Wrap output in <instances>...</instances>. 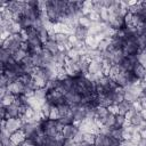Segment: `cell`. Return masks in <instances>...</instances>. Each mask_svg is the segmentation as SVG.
<instances>
[{
	"label": "cell",
	"mask_w": 146,
	"mask_h": 146,
	"mask_svg": "<svg viewBox=\"0 0 146 146\" xmlns=\"http://www.w3.org/2000/svg\"><path fill=\"white\" fill-rule=\"evenodd\" d=\"M139 50V47L137 44V40H136V35H127V38L124 39L123 42V47H122V51L124 54V56H130V55H136Z\"/></svg>",
	"instance_id": "obj_1"
},
{
	"label": "cell",
	"mask_w": 146,
	"mask_h": 146,
	"mask_svg": "<svg viewBox=\"0 0 146 146\" xmlns=\"http://www.w3.org/2000/svg\"><path fill=\"white\" fill-rule=\"evenodd\" d=\"M46 100L47 103H49L52 106H59L62 104L66 103V98L64 95H62L58 90L54 89V90H49L47 96H46Z\"/></svg>",
	"instance_id": "obj_2"
},
{
	"label": "cell",
	"mask_w": 146,
	"mask_h": 146,
	"mask_svg": "<svg viewBox=\"0 0 146 146\" xmlns=\"http://www.w3.org/2000/svg\"><path fill=\"white\" fill-rule=\"evenodd\" d=\"M23 121L19 119V117H10V119H6L5 121V128L10 132H15L19 129L23 128Z\"/></svg>",
	"instance_id": "obj_3"
},
{
	"label": "cell",
	"mask_w": 146,
	"mask_h": 146,
	"mask_svg": "<svg viewBox=\"0 0 146 146\" xmlns=\"http://www.w3.org/2000/svg\"><path fill=\"white\" fill-rule=\"evenodd\" d=\"M7 89H8V92H9V94H11V95H14V96H21V95L24 94L25 86H24L22 82H19L18 80H16L15 82L10 83V84L7 87Z\"/></svg>",
	"instance_id": "obj_4"
},
{
	"label": "cell",
	"mask_w": 146,
	"mask_h": 146,
	"mask_svg": "<svg viewBox=\"0 0 146 146\" xmlns=\"http://www.w3.org/2000/svg\"><path fill=\"white\" fill-rule=\"evenodd\" d=\"M26 133L24 132L23 129H19L15 132H13L10 135V141L15 145V146H19L21 144H23L25 140H26Z\"/></svg>",
	"instance_id": "obj_5"
},
{
	"label": "cell",
	"mask_w": 146,
	"mask_h": 146,
	"mask_svg": "<svg viewBox=\"0 0 146 146\" xmlns=\"http://www.w3.org/2000/svg\"><path fill=\"white\" fill-rule=\"evenodd\" d=\"M137 63V56L136 55H130L124 57V59L121 62L120 66L123 71H132L133 65Z\"/></svg>",
	"instance_id": "obj_6"
},
{
	"label": "cell",
	"mask_w": 146,
	"mask_h": 146,
	"mask_svg": "<svg viewBox=\"0 0 146 146\" xmlns=\"http://www.w3.org/2000/svg\"><path fill=\"white\" fill-rule=\"evenodd\" d=\"M79 131V128L75 127L73 123L72 124H67L64 125L62 129V135L65 139H73V137L75 136V133Z\"/></svg>",
	"instance_id": "obj_7"
},
{
	"label": "cell",
	"mask_w": 146,
	"mask_h": 146,
	"mask_svg": "<svg viewBox=\"0 0 146 146\" xmlns=\"http://www.w3.org/2000/svg\"><path fill=\"white\" fill-rule=\"evenodd\" d=\"M107 24L112 29H114V30H120V29H123V26H124V18L123 17H116L114 15H111L110 21H108Z\"/></svg>",
	"instance_id": "obj_8"
},
{
	"label": "cell",
	"mask_w": 146,
	"mask_h": 146,
	"mask_svg": "<svg viewBox=\"0 0 146 146\" xmlns=\"http://www.w3.org/2000/svg\"><path fill=\"white\" fill-rule=\"evenodd\" d=\"M7 114H6V119H10V117H19L21 116V106L16 105V104H11L9 106L6 107Z\"/></svg>",
	"instance_id": "obj_9"
},
{
	"label": "cell",
	"mask_w": 146,
	"mask_h": 146,
	"mask_svg": "<svg viewBox=\"0 0 146 146\" xmlns=\"http://www.w3.org/2000/svg\"><path fill=\"white\" fill-rule=\"evenodd\" d=\"M112 52V57H111V64L112 65H120L121 62L124 59V54L122 51V49H115Z\"/></svg>",
	"instance_id": "obj_10"
},
{
	"label": "cell",
	"mask_w": 146,
	"mask_h": 146,
	"mask_svg": "<svg viewBox=\"0 0 146 146\" xmlns=\"http://www.w3.org/2000/svg\"><path fill=\"white\" fill-rule=\"evenodd\" d=\"M73 34L76 36V39H78L79 41H84V40H86V38L89 35V30H88V29H86V27H82V26L78 25V26L75 27V30H74V33H73Z\"/></svg>",
	"instance_id": "obj_11"
},
{
	"label": "cell",
	"mask_w": 146,
	"mask_h": 146,
	"mask_svg": "<svg viewBox=\"0 0 146 146\" xmlns=\"http://www.w3.org/2000/svg\"><path fill=\"white\" fill-rule=\"evenodd\" d=\"M113 80H114V82H115L119 87H122V88H124V87H127L128 84H130L129 81H128V79H127L125 71H122L121 73H119Z\"/></svg>",
	"instance_id": "obj_12"
},
{
	"label": "cell",
	"mask_w": 146,
	"mask_h": 146,
	"mask_svg": "<svg viewBox=\"0 0 146 146\" xmlns=\"http://www.w3.org/2000/svg\"><path fill=\"white\" fill-rule=\"evenodd\" d=\"M42 48L44 50H48L49 52H51L52 55L59 52V48H58V43L56 41H52V40H48L46 43L42 44Z\"/></svg>",
	"instance_id": "obj_13"
},
{
	"label": "cell",
	"mask_w": 146,
	"mask_h": 146,
	"mask_svg": "<svg viewBox=\"0 0 146 146\" xmlns=\"http://www.w3.org/2000/svg\"><path fill=\"white\" fill-rule=\"evenodd\" d=\"M102 72V63L100 62H97L95 59H92L90 63H89V66H88V73L89 74H98Z\"/></svg>",
	"instance_id": "obj_14"
},
{
	"label": "cell",
	"mask_w": 146,
	"mask_h": 146,
	"mask_svg": "<svg viewBox=\"0 0 146 146\" xmlns=\"http://www.w3.org/2000/svg\"><path fill=\"white\" fill-rule=\"evenodd\" d=\"M132 73L136 75V78H137V79L143 80V78H144V76H145V74H146V68H145L141 64H139V63L137 62V63L133 65Z\"/></svg>",
	"instance_id": "obj_15"
},
{
	"label": "cell",
	"mask_w": 146,
	"mask_h": 146,
	"mask_svg": "<svg viewBox=\"0 0 146 146\" xmlns=\"http://www.w3.org/2000/svg\"><path fill=\"white\" fill-rule=\"evenodd\" d=\"M84 44L86 47H88L89 49H97L98 47V41L96 40V36L92 35V34H89L86 40H84Z\"/></svg>",
	"instance_id": "obj_16"
},
{
	"label": "cell",
	"mask_w": 146,
	"mask_h": 146,
	"mask_svg": "<svg viewBox=\"0 0 146 146\" xmlns=\"http://www.w3.org/2000/svg\"><path fill=\"white\" fill-rule=\"evenodd\" d=\"M100 121H102L103 125H105V127H107V128H113V127H115V115H113V114H108V115H106L105 117H102Z\"/></svg>",
	"instance_id": "obj_17"
},
{
	"label": "cell",
	"mask_w": 146,
	"mask_h": 146,
	"mask_svg": "<svg viewBox=\"0 0 146 146\" xmlns=\"http://www.w3.org/2000/svg\"><path fill=\"white\" fill-rule=\"evenodd\" d=\"M78 24L80 25V26H82V27H86V29H90L91 27V25H92V22L90 21V18H89V16H86V15H81L80 17H79V19H78Z\"/></svg>",
	"instance_id": "obj_18"
},
{
	"label": "cell",
	"mask_w": 146,
	"mask_h": 146,
	"mask_svg": "<svg viewBox=\"0 0 146 146\" xmlns=\"http://www.w3.org/2000/svg\"><path fill=\"white\" fill-rule=\"evenodd\" d=\"M33 80H32V84H33V88L34 90L35 89H40V88H46V84H47V81L42 78H39V76H32Z\"/></svg>",
	"instance_id": "obj_19"
},
{
	"label": "cell",
	"mask_w": 146,
	"mask_h": 146,
	"mask_svg": "<svg viewBox=\"0 0 146 146\" xmlns=\"http://www.w3.org/2000/svg\"><path fill=\"white\" fill-rule=\"evenodd\" d=\"M117 107H119V114H121V115H124L128 111L133 110L132 108V104H130V103H128L125 100H123L122 103L117 104Z\"/></svg>",
	"instance_id": "obj_20"
},
{
	"label": "cell",
	"mask_w": 146,
	"mask_h": 146,
	"mask_svg": "<svg viewBox=\"0 0 146 146\" xmlns=\"http://www.w3.org/2000/svg\"><path fill=\"white\" fill-rule=\"evenodd\" d=\"M15 98H16V96H14V95H11V94H9V92H8L7 95H5L3 97H1V98H0V100H1V106L7 107V106L11 105V104L14 103Z\"/></svg>",
	"instance_id": "obj_21"
},
{
	"label": "cell",
	"mask_w": 146,
	"mask_h": 146,
	"mask_svg": "<svg viewBox=\"0 0 146 146\" xmlns=\"http://www.w3.org/2000/svg\"><path fill=\"white\" fill-rule=\"evenodd\" d=\"M66 56H67L68 58H71L74 63H76V62H79V60L81 59L80 51H79L76 48H72L71 50H68V51H67V54H66Z\"/></svg>",
	"instance_id": "obj_22"
},
{
	"label": "cell",
	"mask_w": 146,
	"mask_h": 146,
	"mask_svg": "<svg viewBox=\"0 0 146 146\" xmlns=\"http://www.w3.org/2000/svg\"><path fill=\"white\" fill-rule=\"evenodd\" d=\"M111 41H112V39H108V38L103 39L102 41L98 42V47H97V49H98L100 52L106 51V50L108 49V47L111 46Z\"/></svg>",
	"instance_id": "obj_23"
},
{
	"label": "cell",
	"mask_w": 146,
	"mask_h": 146,
	"mask_svg": "<svg viewBox=\"0 0 146 146\" xmlns=\"http://www.w3.org/2000/svg\"><path fill=\"white\" fill-rule=\"evenodd\" d=\"M99 16H100V21L103 23H108L110 21V17H111V13H110V9L108 8H105L103 7L99 11Z\"/></svg>",
	"instance_id": "obj_24"
},
{
	"label": "cell",
	"mask_w": 146,
	"mask_h": 146,
	"mask_svg": "<svg viewBox=\"0 0 146 146\" xmlns=\"http://www.w3.org/2000/svg\"><path fill=\"white\" fill-rule=\"evenodd\" d=\"M143 121H144V119H143V116L140 115V113L136 112V113L132 115V117L130 119V124L133 125V127H139Z\"/></svg>",
	"instance_id": "obj_25"
},
{
	"label": "cell",
	"mask_w": 146,
	"mask_h": 146,
	"mask_svg": "<svg viewBox=\"0 0 146 146\" xmlns=\"http://www.w3.org/2000/svg\"><path fill=\"white\" fill-rule=\"evenodd\" d=\"M122 135H123V128H116V127H113L111 129V135L113 138L117 139V140H122Z\"/></svg>",
	"instance_id": "obj_26"
},
{
	"label": "cell",
	"mask_w": 146,
	"mask_h": 146,
	"mask_svg": "<svg viewBox=\"0 0 146 146\" xmlns=\"http://www.w3.org/2000/svg\"><path fill=\"white\" fill-rule=\"evenodd\" d=\"M27 55H29V52H26V51H24V50L19 49V50H17V51L13 55V58L15 59V62H16V63H22V60H23Z\"/></svg>",
	"instance_id": "obj_27"
},
{
	"label": "cell",
	"mask_w": 146,
	"mask_h": 146,
	"mask_svg": "<svg viewBox=\"0 0 146 146\" xmlns=\"http://www.w3.org/2000/svg\"><path fill=\"white\" fill-rule=\"evenodd\" d=\"M13 57V55L8 51V50H6V49H2L1 48V50H0V60H1V63L2 64H6L10 58Z\"/></svg>",
	"instance_id": "obj_28"
},
{
	"label": "cell",
	"mask_w": 146,
	"mask_h": 146,
	"mask_svg": "<svg viewBox=\"0 0 146 146\" xmlns=\"http://www.w3.org/2000/svg\"><path fill=\"white\" fill-rule=\"evenodd\" d=\"M47 94H48V89L47 88H40V89H35L34 90V97L36 99H46Z\"/></svg>",
	"instance_id": "obj_29"
},
{
	"label": "cell",
	"mask_w": 146,
	"mask_h": 146,
	"mask_svg": "<svg viewBox=\"0 0 146 146\" xmlns=\"http://www.w3.org/2000/svg\"><path fill=\"white\" fill-rule=\"evenodd\" d=\"M123 97H124V100L128 102V103H130V104L135 103V102L138 100V98H139L137 95H135L133 92H130V91H124Z\"/></svg>",
	"instance_id": "obj_30"
},
{
	"label": "cell",
	"mask_w": 146,
	"mask_h": 146,
	"mask_svg": "<svg viewBox=\"0 0 146 146\" xmlns=\"http://www.w3.org/2000/svg\"><path fill=\"white\" fill-rule=\"evenodd\" d=\"M68 36H70V35H67V34H65V33H57L55 41H56L58 44H66V43L68 42Z\"/></svg>",
	"instance_id": "obj_31"
},
{
	"label": "cell",
	"mask_w": 146,
	"mask_h": 146,
	"mask_svg": "<svg viewBox=\"0 0 146 146\" xmlns=\"http://www.w3.org/2000/svg\"><path fill=\"white\" fill-rule=\"evenodd\" d=\"M58 107V111H59V115H60V117H63V116H65V115H67L70 112H71V106L68 105V104H62V105H59V106H57Z\"/></svg>",
	"instance_id": "obj_32"
},
{
	"label": "cell",
	"mask_w": 146,
	"mask_h": 146,
	"mask_svg": "<svg viewBox=\"0 0 146 146\" xmlns=\"http://www.w3.org/2000/svg\"><path fill=\"white\" fill-rule=\"evenodd\" d=\"M60 117L59 115V111H58V107L57 106H52L51 105V108H50V114H49V120H54V121H58V119Z\"/></svg>",
	"instance_id": "obj_33"
},
{
	"label": "cell",
	"mask_w": 146,
	"mask_h": 146,
	"mask_svg": "<svg viewBox=\"0 0 146 146\" xmlns=\"http://www.w3.org/2000/svg\"><path fill=\"white\" fill-rule=\"evenodd\" d=\"M95 139H96V135L90 133V132L83 133V141H86V143L89 144L90 146H94V145H95Z\"/></svg>",
	"instance_id": "obj_34"
},
{
	"label": "cell",
	"mask_w": 146,
	"mask_h": 146,
	"mask_svg": "<svg viewBox=\"0 0 146 146\" xmlns=\"http://www.w3.org/2000/svg\"><path fill=\"white\" fill-rule=\"evenodd\" d=\"M50 108H51V105H50L49 103H46V104H43V105L41 106L40 112H41V114L43 115L44 120H48L49 114H50Z\"/></svg>",
	"instance_id": "obj_35"
},
{
	"label": "cell",
	"mask_w": 146,
	"mask_h": 146,
	"mask_svg": "<svg viewBox=\"0 0 146 146\" xmlns=\"http://www.w3.org/2000/svg\"><path fill=\"white\" fill-rule=\"evenodd\" d=\"M108 110L107 107H104V106H96V115L98 117H105L106 115H108Z\"/></svg>",
	"instance_id": "obj_36"
},
{
	"label": "cell",
	"mask_w": 146,
	"mask_h": 146,
	"mask_svg": "<svg viewBox=\"0 0 146 146\" xmlns=\"http://www.w3.org/2000/svg\"><path fill=\"white\" fill-rule=\"evenodd\" d=\"M122 71H123V70L121 68V66H120V65H113V66H112V68H111V71H110V75H108V76L113 80V79H114L119 73H121Z\"/></svg>",
	"instance_id": "obj_37"
},
{
	"label": "cell",
	"mask_w": 146,
	"mask_h": 146,
	"mask_svg": "<svg viewBox=\"0 0 146 146\" xmlns=\"http://www.w3.org/2000/svg\"><path fill=\"white\" fill-rule=\"evenodd\" d=\"M123 94L124 92H116L113 90V104H120L124 100V97H123Z\"/></svg>",
	"instance_id": "obj_38"
},
{
	"label": "cell",
	"mask_w": 146,
	"mask_h": 146,
	"mask_svg": "<svg viewBox=\"0 0 146 146\" xmlns=\"http://www.w3.org/2000/svg\"><path fill=\"white\" fill-rule=\"evenodd\" d=\"M125 122H127V120H125L124 115H121V114L115 115V127L116 128H122Z\"/></svg>",
	"instance_id": "obj_39"
},
{
	"label": "cell",
	"mask_w": 146,
	"mask_h": 146,
	"mask_svg": "<svg viewBox=\"0 0 146 146\" xmlns=\"http://www.w3.org/2000/svg\"><path fill=\"white\" fill-rule=\"evenodd\" d=\"M21 25H22V27L23 29H29V27H32L33 26V21L31 19V18H27V17H22V19H21Z\"/></svg>",
	"instance_id": "obj_40"
},
{
	"label": "cell",
	"mask_w": 146,
	"mask_h": 146,
	"mask_svg": "<svg viewBox=\"0 0 146 146\" xmlns=\"http://www.w3.org/2000/svg\"><path fill=\"white\" fill-rule=\"evenodd\" d=\"M89 18L92 23H98V22H102L100 21V16H99V13H96V11H91L89 15Z\"/></svg>",
	"instance_id": "obj_41"
},
{
	"label": "cell",
	"mask_w": 146,
	"mask_h": 146,
	"mask_svg": "<svg viewBox=\"0 0 146 146\" xmlns=\"http://www.w3.org/2000/svg\"><path fill=\"white\" fill-rule=\"evenodd\" d=\"M107 110H108V113H110V114H113V115H117V114H119V107H117L116 104L110 105V106L107 107Z\"/></svg>",
	"instance_id": "obj_42"
},
{
	"label": "cell",
	"mask_w": 146,
	"mask_h": 146,
	"mask_svg": "<svg viewBox=\"0 0 146 146\" xmlns=\"http://www.w3.org/2000/svg\"><path fill=\"white\" fill-rule=\"evenodd\" d=\"M24 96H26L27 98H31V97H34V89L31 88V87H25L24 89Z\"/></svg>",
	"instance_id": "obj_43"
},
{
	"label": "cell",
	"mask_w": 146,
	"mask_h": 146,
	"mask_svg": "<svg viewBox=\"0 0 146 146\" xmlns=\"http://www.w3.org/2000/svg\"><path fill=\"white\" fill-rule=\"evenodd\" d=\"M73 140L75 141V143H81V141H83V132H81L80 130L75 133V136L73 137Z\"/></svg>",
	"instance_id": "obj_44"
},
{
	"label": "cell",
	"mask_w": 146,
	"mask_h": 146,
	"mask_svg": "<svg viewBox=\"0 0 146 146\" xmlns=\"http://www.w3.org/2000/svg\"><path fill=\"white\" fill-rule=\"evenodd\" d=\"M140 140H141V136H140L139 131L133 132L132 138H131V141H133V143H136V144H139V141H140Z\"/></svg>",
	"instance_id": "obj_45"
},
{
	"label": "cell",
	"mask_w": 146,
	"mask_h": 146,
	"mask_svg": "<svg viewBox=\"0 0 146 146\" xmlns=\"http://www.w3.org/2000/svg\"><path fill=\"white\" fill-rule=\"evenodd\" d=\"M132 108H133L135 112H138V113H140V112L143 111V107H141L139 100H136L135 103H132Z\"/></svg>",
	"instance_id": "obj_46"
},
{
	"label": "cell",
	"mask_w": 146,
	"mask_h": 146,
	"mask_svg": "<svg viewBox=\"0 0 146 146\" xmlns=\"http://www.w3.org/2000/svg\"><path fill=\"white\" fill-rule=\"evenodd\" d=\"M120 146H138V144H136L131 140H121Z\"/></svg>",
	"instance_id": "obj_47"
},
{
	"label": "cell",
	"mask_w": 146,
	"mask_h": 146,
	"mask_svg": "<svg viewBox=\"0 0 146 146\" xmlns=\"http://www.w3.org/2000/svg\"><path fill=\"white\" fill-rule=\"evenodd\" d=\"M132 135L131 132H128V131H124L123 130V135H122V140H131L132 138Z\"/></svg>",
	"instance_id": "obj_48"
},
{
	"label": "cell",
	"mask_w": 146,
	"mask_h": 146,
	"mask_svg": "<svg viewBox=\"0 0 146 146\" xmlns=\"http://www.w3.org/2000/svg\"><path fill=\"white\" fill-rule=\"evenodd\" d=\"M78 41H79V40L76 39V36H75L74 34H71V35L68 36V42H70V43H71L73 47H74V46L78 43Z\"/></svg>",
	"instance_id": "obj_49"
},
{
	"label": "cell",
	"mask_w": 146,
	"mask_h": 146,
	"mask_svg": "<svg viewBox=\"0 0 146 146\" xmlns=\"http://www.w3.org/2000/svg\"><path fill=\"white\" fill-rule=\"evenodd\" d=\"M63 146H78V143H75L73 139H65Z\"/></svg>",
	"instance_id": "obj_50"
},
{
	"label": "cell",
	"mask_w": 146,
	"mask_h": 146,
	"mask_svg": "<svg viewBox=\"0 0 146 146\" xmlns=\"http://www.w3.org/2000/svg\"><path fill=\"white\" fill-rule=\"evenodd\" d=\"M19 146H36V145L33 143V140H32V139H30V138H26V140H25L23 144H21Z\"/></svg>",
	"instance_id": "obj_51"
},
{
	"label": "cell",
	"mask_w": 146,
	"mask_h": 146,
	"mask_svg": "<svg viewBox=\"0 0 146 146\" xmlns=\"http://www.w3.org/2000/svg\"><path fill=\"white\" fill-rule=\"evenodd\" d=\"M21 49L24 50V51H26V52H29L30 51V44H29V42H22L21 43Z\"/></svg>",
	"instance_id": "obj_52"
},
{
	"label": "cell",
	"mask_w": 146,
	"mask_h": 146,
	"mask_svg": "<svg viewBox=\"0 0 146 146\" xmlns=\"http://www.w3.org/2000/svg\"><path fill=\"white\" fill-rule=\"evenodd\" d=\"M135 113H136V112H135L133 110H130V111H128V112L124 114V117H125V120H127V121H130V119L132 117V115H133Z\"/></svg>",
	"instance_id": "obj_53"
},
{
	"label": "cell",
	"mask_w": 146,
	"mask_h": 146,
	"mask_svg": "<svg viewBox=\"0 0 146 146\" xmlns=\"http://www.w3.org/2000/svg\"><path fill=\"white\" fill-rule=\"evenodd\" d=\"M138 100H139V103H140V105H141L143 110H146V97L141 96V97H139V98H138Z\"/></svg>",
	"instance_id": "obj_54"
},
{
	"label": "cell",
	"mask_w": 146,
	"mask_h": 146,
	"mask_svg": "<svg viewBox=\"0 0 146 146\" xmlns=\"http://www.w3.org/2000/svg\"><path fill=\"white\" fill-rule=\"evenodd\" d=\"M1 146H15L10 139H5V140H1Z\"/></svg>",
	"instance_id": "obj_55"
},
{
	"label": "cell",
	"mask_w": 146,
	"mask_h": 146,
	"mask_svg": "<svg viewBox=\"0 0 146 146\" xmlns=\"http://www.w3.org/2000/svg\"><path fill=\"white\" fill-rule=\"evenodd\" d=\"M139 133H140V136H141V138H143V139H146V129L140 130V131H139Z\"/></svg>",
	"instance_id": "obj_56"
},
{
	"label": "cell",
	"mask_w": 146,
	"mask_h": 146,
	"mask_svg": "<svg viewBox=\"0 0 146 146\" xmlns=\"http://www.w3.org/2000/svg\"><path fill=\"white\" fill-rule=\"evenodd\" d=\"M140 115L143 116V119H144V120H146V110H143V111L140 112Z\"/></svg>",
	"instance_id": "obj_57"
},
{
	"label": "cell",
	"mask_w": 146,
	"mask_h": 146,
	"mask_svg": "<svg viewBox=\"0 0 146 146\" xmlns=\"http://www.w3.org/2000/svg\"><path fill=\"white\" fill-rule=\"evenodd\" d=\"M143 96H144V97H146V87L143 89Z\"/></svg>",
	"instance_id": "obj_58"
},
{
	"label": "cell",
	"mask_w": 146,
	"mask_h": 146,
	"mask_svg": "<svg viewBox=\"0 0 146 146\" xmlns=\"http://www.w3.org/2000/svg\"><path fill=\"white\" fill-rule=\"evenodd\" d=\"M143 81H145V82H146V74H145V76L143 78Z\"/></svg>",
	"instance_id": "obj_59"
}]
</instances>
